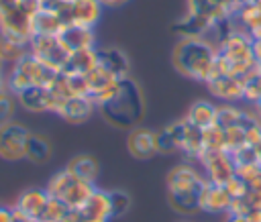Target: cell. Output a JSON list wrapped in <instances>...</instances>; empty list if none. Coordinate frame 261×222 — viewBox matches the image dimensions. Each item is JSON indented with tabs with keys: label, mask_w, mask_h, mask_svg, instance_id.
Wrapping results in <instances>:
<instances>
[{
	"label": "cell",
	"mask_w": 261,
	"mask_h": 222,
	"mask_svg": "<svg viewBox=\"0 0 261 222\" xmlns=\"http://www.w3.org/2000/svg\"><path fill=\"white\" fill-rule=\"evenodd\" d=\"M53 155V145L51 141L41 134V132H31L29 134V143H27V161L35 163V165H43L51 159Z\"/></svg>",
	"instance_id": "obj_24"
},
{
	"label": "cell",
	"mask_w": 261,
	"mask_h": 222,
	"mask_svg": "<svg viewBox=\"0 0 261 222\" xmlns=\"http://www.w3.org/2000/svg\"><path fill=\"white\" fill-rule=\"evenodd\" d=\"M69 212H71V210H69L61 200L49 198V202H47V206H45V210H43L39 222H59V220H61L65 214H69Z\"/></svg>",
	"instance_id": "obj_32"
},
{
	"label": "cell",
	"mask_w": 261,
	"mask_h": 222,
	"mask_svg": "<svg viewBox=\"0 0 261 222\" xmlns=\"http://www.w3.org/2000/svg\"><path fill=\"white\" fill-rule=\"evenodd\" d=\"M253 149H255V157H257V161L261 163V141H259L257 145H253Z\"/></svg>",
	"instance_id": "obj_43"
},
{
	"label": "cell",
	"mask_w": 261,
	"mask_h": 222,
	"mask_svg": "<svg viewBox=\"0 0 261 222\" xmlns=\"http://www.w3.org/2000/svg\"><path fill=\"white\" fill-rule=\"evenodd\" d=\"M45 189L51 198L61 200L69 210L77 212L90 200V196L96 191V183L73 175L69 169H61L55 175H51Z\"/></svg>",
	"instance_id": "obj_5"
},
{
	"label": "cell",
	"mask_w": 261,
	"mask_h": 222,
	"mask_svg": "<svg viewBox=\"0 0 261 222\" xmlns=\"http://www.w3.org/2000/svg\"><path fill=\"white\" fill-rule=\"evenodd\" d=\"M237 175L249 185V187H257L261 185V163H241L237 165Z\"/></svg>",
	"instance_id": "obj_33"
},
{
	"label": "cell",
	"mask_w": 261,
	"mask_h": 222,
	"mask_svg": "<svg viewBox=\"0 0 261 222\" xmlns=\"http://www.w3.org/2000/svg\"><path fill=\"white\" fill-rule=\"evenodd\" d=\"M198 163L206 179L218 185H226L237 175V163L228 151H204L198 157Z\"/></svg>",
	"instance_id": "obj_10"
},
{
	"label": "cell",
	"mask_w": 261,
	"mask_h": 222,
	"mask_svg": "<svg viewBox=\"0 0 261 222\" xmlns=\"http://www.w3.org/2000/svg\"><path fill=\"white\" fill-rule=\"evenodd\" d=\"M24 55H29V45L14 41L10 37L0 35V61L10 69L14 63H18Z\"/></svg>",
	"instance_id": "obj_28"
},
{
	"label": "cell",
	"mask_w": 261,
	"mask_h": 222,
	"mask_svg": "<svg viewBox=\"0 0 261 222\" xmlns=\"http://www.w3.org/2000/svg\"><path fill=\"white\" fill-rule=\"evenodd\" d=\"M224 187H226V191L230 193L232 200H234V198H243V196H247V191H249V185H247L239 175H234Z\"/></svg>",
	"instance_id": "obj_35"
},
{
	"label": "cell",
	"mask_w": 261,
	"mask_h": 222,
	"mask_svg": "<svg viewBox=\"0 0 261 222\" xmlns=\"http://www.w3.org/2000/svg\"><path fill=\"white\" fill-rule=\"evenodd\" d=\"M100 2H102L104 8H120V6L128 4L130 0H100Z\"/></svg>",
	"instance_id": "obj_38"
},
{
	"label": "cell",
	"mask_w": 261,
	"mask_h": 222,
	"mask_svg": "<svg viewBox=\"0 0 261 222\" xmlns=\"http://www.w3.org/2000/svg\"><path fill=\"white\" fill-rule=\"evenodd\" d=\"M245 216L249 222H261V208H251Z\"/></svg>",
	"instance_id": "obj_39"
},
{
	"label": "cell",
	"mask_w": 261,
	"mask_h": 222,
	"mask_svg": "<svg viewBox=\"0 0 261 222\" xmlns=\"http://www.w3.org/2000/svg\"><path fill=\"white\" fill-rule=\"evenodd\" d=\"M216 57L218 49L208 37H179L171 51V63L175 71L198 81L208 79Z\"/></svg>",
	"instance_id": "obj_2"
},
{
	"label": "cell",
	"mask_w": 261,
	"mask_h": 222,
	"mask_svg": "<svg viewBox=\"0 0 261 222\" xmlns=\"http://www.w3.org/2000/svg\"><path fill=\"white\" fill-rule=\"evenodd\" d=\"M216 118H218V106L208 100H196L186 112V120L202 130L216 124Z\"/></svg>",
	"instance_id": "obj_23"
},
{
	"label": "cell",
	"mask_w": 261,
	"mask_h": 222,
	"mask_svg": "<svg viewBox=\"0 0 261 222\" xmlns=\"http://www.w3.org/2000/svg\"><path fill=\"white\" fill-rule=\"evenodd\" d=\"M39 0H0V35L24 45L35 37Z\"/></svg>",
	"instance_id": "obj_4"
},
{
	"label": "cell",
	"mask_w": 261,
	"mask_h": 222,
	"mask_svg": "<svg viewBox=\"0 0 261 222\" xmlns=\"http://www.w3.org/2000/svg\"><path fill=\"white\" fill-rule=\"evenodd\" d=\"M181 153L188 155L190 159H198L204 153L202 128H198L192 122H188L186 116H184V126H181Z\"/></svg>",
	"instance_id": "obj_25"
},
{
	"label": "cell",
	"mask_w": 261,
	"mask_h": 222,
	"mask_svg": "<svg viewBox=\"0 0 261 222\" xmlns=\"http://www.w3.org/2000/svg\"><path fill=\"white\" fill-rule=\"evenodd\" d=\"M77 214L86 220H96V222H110L112 220V206H110V193L106 189H98L90 196V200L77 210Z\"/></svg>",
	"instance_id": "obj_18"
},
{
	"label": "cell",
	"mask_w": 261,
	"mask_h": 222,
	"mask_svg": "<svg viewBox=\"0 0 261 222\" xmlns=\"http://www.w3.org/2000/svg\"><path fill=\"white\" fill-rule=\"evenodd\" d=\"M251 116H253L251 108H239L237 104L222 102V104H218V118H216V122L222 124L224 128H228V126H234V124L249 122Z\"/></svg>",
	"instance_id": "obj_27"
},
{
	"label": "cell",
	"mask_w": 261,
	"mask_h": 222,
	"mask_svg": "<svg viewBox=\"0 0 261 222\" xmlns=\"http://www.w3.org/2000/svg\"><path fill=\"white\" fill-rule=\"evenodd\" d=\"M126 151L130 157L147 161L157 155V130H151L147 126H135L128 130L126 136Z\"/></svg>",
	"instance_id": "obj_13"
},
{
	"label": "cell",
	"mask_w": 261,
	"mask_h": 222,
	"mask_svg": "<svg viewBox=\"0 0 261 222\" xmlns=\"http://www.w3.org/2000/svg\"><path fill=\"white\" fill-rule=\"evenodd\" d=\"M59 222H80V214L71 210V212H69V214H65V216H63Z\"/></svg>",
	"instance_id": "obj_41"
},
{
	"label": "cell",
	"mask_w": 261,
	"mask_h": 222,
	"mask_svg": "<svg viewBox=\"0 0 261 222\" xmlns=\"http://www.w3.org/2000/svg\"><path fill=\"white\" fill-rule=\"evenodd\" d=\"M102 2L100 0H71L69 8V24L94 29L102 18Z\"/></svg>",
	"instance_id": "obj_17"
},
{
	"label": "cell",
	"mask_w": 261,
	"mask_h": 222,
	"mask_svg": "<svg viewBox=\"0 0 261 222\" xmlns=\"http://www.w3.org/2000/svg\"><path fill=\"white\" fill-rule=\"evenodd\" d=\"M31 130L18 120H8L0 124V159L4 161H22L27 157V143Z\"/></svg>",
	"instance_id": "obj_9"
},
{
	"label": "cell",
	"mask_w": 261,
	"mask_h": 222,
	"mask_svg": "<svg viewBox=\"0 0 261 222\" xmlns=\"http://www.w3.org/2000/svg\"><path fill=\"white\" fill-rule=\"evenodd\" d=\"M14 218H16V222H37V220H31V218H22V216H16V214H14Z\"/></svg>",
	"instance_id": "obj_44"
},
{
	"label": "cell",
	"mask_w": 261,
	"mask_h": 222,
	"mask_svg": "<svg viewBox=\"0 0 261 222\" xmlns=\"http://www.w3.org/2000/svg\"><path fill=\"white\" fill-rule=\"evenodd\" d=\"M80 222H96V220H86V218H82V216H80Z\"/></svg>",
	"instance_id": "obj_45"
},
{
	"label": "cell",
	"mask_w": 261,
	"mask_h": 222,
	"mask_svg": "<svg viewBox=\"0 0 261 222\" xmlns=\"http://www.w3.org/2000/svg\"><path fill=\"white\" fill-rule=\"evenodd\" d=\"M59 71L51 69L35 55H24L18 63L8 69V88L12 94H18L27 88H49Z\"/></svg>",
	"instance_id": "obj_6"
},
{
	"label": "cell",
	"mask_w": 261,
	"mask_h": 222,
	"mask_svg": "<svg viewBox=\"0 0 261 222\" xmlns=\"http://www.w3.org/2000/svg\"><path fill=\"white\" fill-rule=\"evenodd\" d=\"M10 88H8V67L0 61V96L8 94Z\"/></svg>",
	"instance_id": "obj_36"
},
{
	"label": "cell",
	"mask_w": 261,
	"mask_h": 222,
	"mask_svg": "<svg viewBox=\"0 0 261 222\" xmlns=\"http://www.w3.org/2000/svg\"><path fill=\"white\" fill-rule=\"evenodd\" d=\"M167 202H169L171 210H175L177 214H184V216H192V214L200 212L198 193H179V196L167 193Z\"/></svg>",
	"instance_id": "obj_30"
},
{
	"label": "cell",
	"mask_w": 261,
	"mask_h": 222,
	"mask_svg": "<svg viewBox=\"0 0 261 222\" xmlns=\"http://www.w3.org/2000/svg\"><path fill=\"white\" fill-rule=\"evenodd\" d=\"M181 126H184V118L173 120L157 130V155L181 153Z\"/></svg>",
	"instance_id": "obj_21"
},
{
	"label": "cell",
	"mask_w": 261,
	"mask_h": 222,
	"mask_svg": "<svg viewBox=\"0 0 261 222\" xmlns=\"http://www.w3.org/2000/svg\"><path fill=\"white\" fill-rule=\"evenodd\" d=\"M230 193L226 191L224 185L212 183V181H204V185L198 189V206L200 212H208V214H226L230 208Z\"/></svg>",
	"instance_id": "obj_12"
},
{
	"label": "cell",
	"mask_w": 261,
	"mask_h": 222,
	"mask_svg": "<svg viewBox=\"0 0 261 222\" xmlns=\"http://www.w3.org/2000/svg\"><path fill=\"white\" fill-rule=\"evenodd\" d=\"M186 16L175 24L179 37H208V33L234 14L228 0H186Z\"/></svg>",
	"instance_id": "obj_3"
},
{
	"label": "cell",
	"mask_w": 261,
	"mask_h": 222,
	"mask_svg": "<svg viewBox=\"0 0 261 222\" xmlns=\"http://www.w3.org/2000/svg\"><path fill=\"white\" fill-rule=\"evenodd\" d=\"M98 61L104 69H108L116 77H128L130 75V59L118 47H100L98 49Z\"/></svg>",
	"instance_id": "obj_20"
},
{
	"label": "cell",
	"mask_w": 261,
	"mask_h": 222,
	"mask_svg": "<svg viewBox=\"0 0 261 222\" xmlns=\"http://www.w3.org/2000/svg\"><path fill=\"white\" fill-rule=\"evenodd\" d=\"M96 110V102L90 96H69L57 106L55 114L71 124H84L92 118Z\"/></svg>",
	"instance_id": "obj_14"
},
{
	"label": "cell",
	"mask_w": 261,
	"mask_h": 222,
	"mask_svg": "<svg viewBox=\"0 0 261 222\" xmlns=\"http://www.w3.org/2000/svg\"><path fill=\"white\" fill-rule=\"evenodd\" d=\"M29 53L55 71H63L71 55L63 41L59 39V35H35L29 43Z\"/></svg>",
	"instance_id": "obj_7"
},
{
	"label": "cell",
	"mask_w": 261,
	"mask_h": 222,
	"mask_svg": "<svg viewBox=\"0 0 261 222\" xmlns=\"http://www.w3.org/2000/svg\"><path fill=\"white\" fill-rule=\"evenodd\" d=\"M59 39L63 41V45L67 47L69 53L96 47L94 29H86V26H77V24H65L59 33Z\"/></svg>",
	"instance_id": "obj_19"
},
{
	"label": "cell",
	"mask_w": 261,
	"mask_h": 222,
	"mask_svg": "<svg viewBox=\"0 0 261 222\" xmlns=\"http://www.w3.org/2000/svg\"><path fill=\"white\" fill-rule=\"evenodd\" d=\"M16 96L12 92L0 96V124L8 122V120H14V112H16Z\"/></svg>",
	"instance_id": "obj_34"
},
{
	"label": "cell",
	"mask_w": 261,
	"mask_h": 222,
	"mask_svg": "<svg viewBox=\"0 0 261 222\" xmlns=\"http://www.w3.org/2000/svg\"><path fill=\"white\" fill-rule=\"evenodd\" d=\"M49 198H51V196L47 193L45 187H43V189H41V187L24 189V191L18 196V200L14 202V206H12V208H14V214L39 222V218H41V214H43V210H45Z\"/></svg>",
	"instance_id": "obj_15"
},
{
	"label": "cell",
	"mask_w": 261,
	"mask_h": 222,
	"mask_svg": "<svg viewBox=\"0 0 261 222\" xmlns=\"http://www.w3.org/2000/svg\"><path fill=\"white\" fill-rule=\"evenodd\" d=\"M14 96L20 108H24L27 112H35V114L57 112V106H59V100L51 88H27Z\"/></svg>",
	"instance_id": "obj_11"
},
{
	"label": "cell",
	"mask_w": 261,
	"mask_h": 222,
	"mask_svg": "<svg viewBox=\"0 0 261 222\" xmlns=\"http://www.w3.org/2000/svg\"><path fill=\"white\" fill-rule=\"evenodd\" d=\"M65 169H69L73 175H77V177H82L86 181H92V183H96L98 173H100L98 161L92 155H86V153L75 155L73 159H69V163L65 165Z\"/></svg>",
	"instance_id": "obj_26"
},
{
	"label": "cell",
	"mask_w": 261,
	"mask_h": 222,
	"mask_svg": "<svg viewBox=\"0 0 261 222\" xmlns=\"http://www.w3.org/2000/svg\"><path fill=\"white\" fill-rule=\"evenodd\" d=\"M206 175L202 167H196L190 161H181L173 165L167 171L165 183H167V193L179 196V193H198V189L204 185Z\"/></svg>",
	"instance_id": "obj_8"
},
{
	"label": "cell",
	"mask_w": 261,
	"mask_h": 222,
	"mask_svg": "<svg viewBox=\"0 0 261 222\" xmlns=\"http://www.w3.org/2000/svg\"><path fill=\"white\" fill-rule=\"evenodd\" d=\"M98 49L92 47V49H82V51H75L69 55L65 67L61 73H69V75H86L90 73L94 67H98Z\"/></svg>",
	"instance_id": "obj_22"
},
{
	"label": "cell",
	"mask_w": 261,
	"mask_h": 222,
	"mask_svg": "<svg viewBox=\"0 0 261 222\" xmlns=\"http://www.w3.org/2000/svg\"><path fill=\"white\" fill-rule=\"evenodd\" d=\"M204 151H226V128L222 124H212L202 130Z\"/></svg>",
	"instance_id": "obj_29"
},
{
	"label": "cell",
	"mask_w": 261,
	"mask_h": 222,
	"mask_svg": "<svg viewBox=\"0 0 261 222\" xmlns=\"http://www.w3.org/2000/svg\"><path fill=\"white\" fill-rule=\"evenodd\" d=\"M96 108L108 124L126 130L139 126L147 112L143 90L130 75L120 77L114 84V88L96 102Z\"/></svg>",
	"instance_id": "obj_1"
},
{
	"label": "cell",
	"mask_w": 261,
	"mask_h": 222,
	"mask_svg": "<svg viewBox=\"0 0 261 222\" xmlns=\"http://www.w3.org/2000/svg\"><path fill=\"white\" fill-rule=\"evenodd\" d=\"M206 86H208L210 94L214 98H218L220 102L237 104V102L245 100V79H241L237 75H222L212 81H206Z\"/></svg>",
	"instance_id": "obj_16"
},
{
	"label": "cell",
	"mask_w": 261,
	"mask_h": 222,
	"mask_svg": "<svg viewBox=\"0 0 261 222\" xmlns=\"http://www.w3.org/2000/svg\"><path fill=\"white\" fill-rule=\"evenodd\" d=\"M0 222H16L14 218V208L10 206H0Z\"/></svg>",
	"instance_id": "obj_37"
},
{
	"label": "cell",
	"mask_w": 261,
	"mask_h": 222,
	"mask_svg": "<svg viewBox=\"0 0 261 222\" xmlns=\"http://www.w3.org/2000/svg\"><path fill=\"white\" fill-rule=\"evenodd\" d=\"M253 57L261 65V39H253Z\"/></svg>",
	"instance_id": "obj_40"
},
{
	"label": "cell",
	"mask_w": 261,
	"mask_h": 222,
	"mask_svg": "<svg viewBox=\"0 0 261 222\" xmlns=\"http://www.w3.org/2000/svg\"><path fill=\"white\" fill-rule=\"evenodd\" d=\"M226 222H249V220H247V216H243V214H228Z\"/></svg>",
	"instance_id": "obj_42"
},
{
	"label": "cell",
	"mask_w": 261,
	"mask_h": 222,
	"mask_svg": "<svg viewBox=\"0 0 261 222\" xmlns=\"http://www.w3.org/2000/svg\"><path fill=\"white\" fill-rule=\"evenodd\" d=\"M110 206H112V218H120L130 210V196L124 189H110Z\"/></svg>",
	"instance_id": "obj_31"
}]
</instances>
